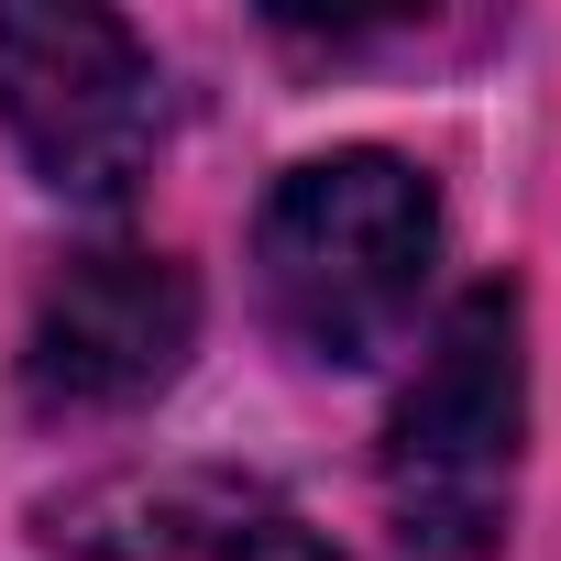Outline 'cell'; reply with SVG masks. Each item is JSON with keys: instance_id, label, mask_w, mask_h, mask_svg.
Segmentation results:
<instances>
[{"instance_id": "5", "label": "cell", "mask_w": 561, "mask_h": 561, "mask_svg": "<svg viewBox=\"0 0 561 561\" xmlns=\"http://www.w3.org/2000/svg\"><path fill=\"white\" fill-rule=\"evenodd\" d=\"M220 561H342V550H320V539H309V528H287V517H253Z\"/></svg>"}, {"instance_id": "2", "label": "cell", "mask_w": 561, "mask_h": 561, "mask_svg": "<svg viewBox=\"0 0 561 561\" xmlns=\"http://www.w3.org/2000/svg\"><path fill=\"white\" fill-rule=\"evenodd\" d=\"M528 451V309L517 287H473L440 309L397 419H386V517L419 561H484L517 517Z\"/></svg>"}, {"instance_id": "3", "label": "cell", "mask_w": 561, "mask_h": 561, "mask_svg": "<svg viewBox=\"0 0 561 561\" xmlns=\"http://www.w3.org/2000/svg\"><path fill=\"white\" fill-rule=\"evenodd\" d=\"M0 133L56 198H122L165 144V67L122 12H0Z\"/></svg>"}, {"instance_id": "4", "label": "cell", "mask_w": 561, "mask_h": 561, "mask_svg": "<svg viewBox=\"0 0 561 561\" xmlns=\"http://www.w3.org/2000/svg\"><path fill=\"white\" fill-rule=\"evenodd\" d=\"M198 353V275L144 242L67 253L23 331V397L45 419H122L165 397Z\"/></svg>"}, {"instance_id": "1", "label": "cell", "mask_w": 561, "mask_h": 561, "mask_svg": "<svg viewBox=\"0 0 561 561\" xmlns=\"http://www.w3.org/2000/svg\"><path fill=\"white\" fill-rule=\"evenodd\" d=\"M430 264H440V187L386 154H309L275 176L264 220H253V287L264 320L287 331L309 364H375L419 331L430 298Z\"/></svg>"}]
</instances>
